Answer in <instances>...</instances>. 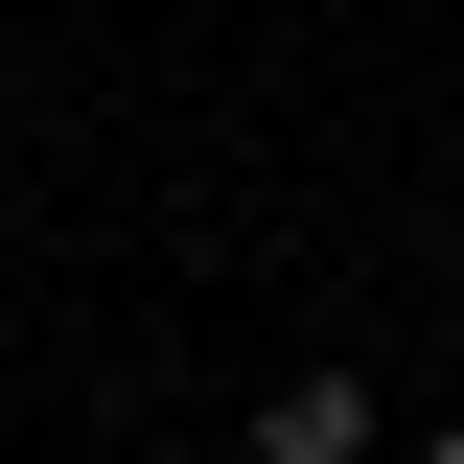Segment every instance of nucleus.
<instances>
[{
	"instance_id": "obj_1",
	"label": "nucleus",
	"mask_w": 464,
	"mask_h": 464,
	"mask_svg": "<svg viewBox=\"0 0 464 464\" xmlns=\"http://www.w3.org/2000/svg\"><path fill=\"white\" fill-rule=\"evenodd\" d=\"M256 464H372V395H348V372H279V395H256Z\"/></svg>"
},
{
	"instance_id": "obj_2",
	"label": "nucleus",
	"mask_w": 464,
	"mask_h": 464,
	"mask_svg": "<svg viewBox=\"0 0 464 464\" xmlns=\"http://www.w3.org/2000/svg\"><path fill=\"white\" fill-rule=\"evenodd\" d=\"M418 464H464V418H441V441H418Z\"/></svg>"
}]
</instances>
